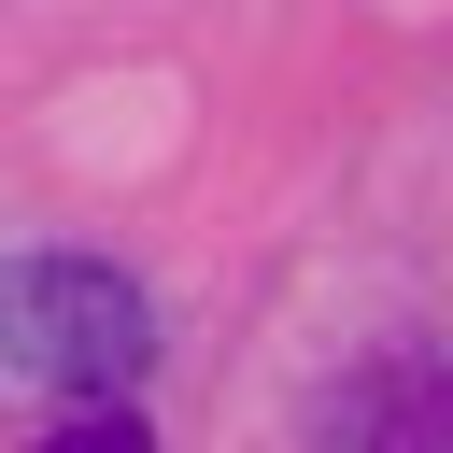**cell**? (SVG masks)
<instances>
[{"instance_id": "1", "label": "cell", "mask_w": 453, "mask_h": 453, "mask_svg": "<svg viewBox=\"0 0 453 453\" xmlns=\"http://www.w3.org/2000/svg\"><path fill=\"white\" fill-rule=\"evenodd\" d=\"M156 340L142 283L99 255H0V368L28 382H127Z\"/></svg>"}]
</instances>
